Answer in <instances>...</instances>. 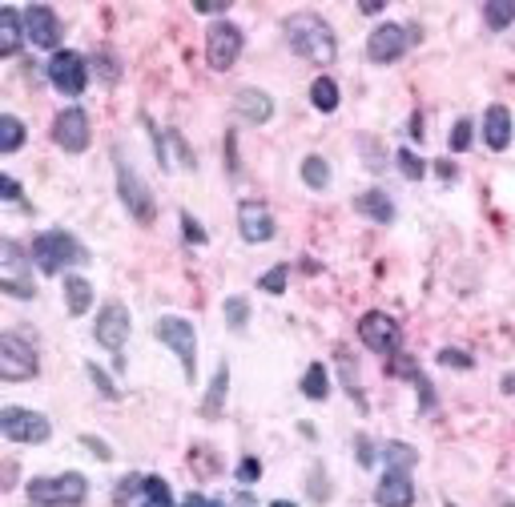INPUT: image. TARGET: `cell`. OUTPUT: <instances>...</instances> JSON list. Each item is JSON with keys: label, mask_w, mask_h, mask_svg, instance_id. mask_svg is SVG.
Masks as SVG:
<instances>
[{"label": "cell", "mask_w": 515, "mask_h": 507, "mask_svg": "<svg viewBox=\"0 0 515 507\" xmlns=\"http://www.w3.org/2000/svg\"><path fill=\"white\" fill-rule=\"evenodd\" d=\"M286 41L302 61L311 65H331L334 53H339V41H334V28L322 21L318 13H294L286 16Z\"/></svg>", "instance_id": "cell-1"}, {"label": "cell", "mask_w": 515, "mask_h": 507, "mask_svg": "<svg viewBox=\"0 0 515 507\" xmlns=\"http://www.w3.org/2000/svg\"><path fill=\"white\" fill-rule=\"evenodd\" d=\"M33 262L41 266V274H61V270L89 262V254L69 230H45L33 238Z\"/></svg>", "instance_id": "cell-2"}, {"label": "cell", "mask_w": 515, "mask_h": 507, "mask_svg": "<svg viewBox=\"0 0 515 507\" xmlns=\"http://www.w3.org/2000/svg\"><path fill=\"white\" fill-rule=\"evenodd\" d=\"M85 495H89V483H85V475H77V472H64L53 479H33L29 483V500L36 507H81Z\"/></svg>", "instance_id": "cell-3"}, {"label": "cell", "mask_w": 515, "mask_h": 507, "mask_svg": "<svg viewBox=\"0 0 515 507\" xmlns=\"http://www.w3.org/2000/svg\"><path fill=\"white\" fill-rule=\"evenodd\" d=\"M117 190H121V202H125V210L134 214L142 225H149L157 218V205H154V194H149V185L142 182V174H137L134 165L125 162V157L117 154Z\"/></svg>", "instance_id": "cell-4"}, {"label": "cell", "mask_w": 515, "mask_h": 507, "mask_svg": "<svg viewBox=\"0 0 515 507\" xmlns=\"http://www.w3.org/2000/svg\"><path fill=\"white\" fill-rule=\"evenodd\" d=\"M157 338L182 359L185 379L193 383V371H198V334H193V323H185L177 314H165V318H157Z\"/></svg>", "instance_id": "cell-5"}, {"label": "cell", "mask_w": 515, "mask_h": 507, "mask_svg": "<svg viewBox=\"0 0 515 507\" xmlns=\"http://www.w3.org/2000/svg\"><path fill=\"white\" fill-rule=\"evenodd\" d=\"M242 28L230 25V21H213L205 28V61H210L213 73H226L233 61L242 56Z\"/></svg>", "instance_id": "cell-6"}, {"label": "cell", "mask_w": 515, "mask_h": 507, "mask_svg": "<svg viewBox=\"0 0 515 507\" xmlns=\"http://www.w3.org/2000/svg\"><path fill=\"white\" fill-rule=\"evenodd\" d=\"M36 371H41V363H36V346L29 338H21V334L0 338V374H5L8 383H25V379H33Z\"/></svg>", "instance_id": "cell-7"}, {"label": "cell", "mask_w": 515, "mask_h": 507, "mask_svg": "<svg viewBox=\"0 0 515 507\" xmlns=\"http://www.w3.org/2000/svg\"><path fill=\"white\" fill-rule=\"evenodd\" d=\"M49 81H53V89H57V93H64V97H81V93H85V84H89V65H85V56L73 53V49L53 53V61H49Z\"/></svg>", "instance_id": "cell-8"}, {"label": "cell", "mask_w": 515, "mask_h": 507, "mask_svg": "<svg viewBox=\"0 0 515 507\" xmlns=\"http://www.w3.org/2000/svg\"><path fill=\"white\" fill-rule=\"evenodd\" d=\"M359 338H362V346H371L374 354H399L402 331H399V323L391 314H382V310H367V314L359 318Z\"/></svg>", "instance_id": "cell-9"}, {"label": "cell", "mask_w": 515, "mask_h": 507, "mask_svg": "<svg viewBox=\"0 0 515 507\" xmlns=\"http://www.w3.org/2000/svg\"><path fill=\"white\" fill-rule=\"evenodd\" d=\"M411 41H415V28H402V25H379V28H371V36H367V56L374 65H391V61H399L402 53L411 49Z\"/></svg>", "instance_id": "cell-10"}, {"label": "cell", "mask_w": 515, "mask_h": 507, "mask_svg": "<svg viewBox=\"0 0 515 507\" xmlns=\"http://www.w3.org/2000/svg\"><path fill=\"white\" fill-rule=\"evenodd\" d=\"M0 427H5V439H13V443H45L53 435L49 419L36 415V411H25V407H5Z\"/></svg>", "instance_id": "cell-11"}, {"label": "cell", "mask_w": 515, "mask_h": 507, "mask_svg": "<svg viewBox=\"0 0 515 507\" xmlns=\"http://www.w3.org/2000/svg\"><path fill=\"white\" fill-rule=\"evenodd\" d=\"M53 141L64 149V154H85L89 149V117L85 109L69 105L57 113V121H53Z\"/></svg>", "instance_id": "cell-12"}, {"label": "cell", "mask_w": 515, "mask_h": 507, "mask_svg": "<svg viewBox=\"0 0 515 507\" xmlns=\"http://www.w3.org/2000/svg\"><path fill=\"white\" fill-rule=\"evenodd\" d=\"M93 334H97V343L105 346V351H114L121 359V346H125V338H129V310L121 303H105L101 306L97 326H93Z\"/></svg>", "instance_id": "cell-13"}, {"label": "cell", "mask_w": 515, "mask_h": 507, "mask_svg": "<svg viewBox=\"0 0 515 507\" xmlns=\"http://www.w3.org/2000/svg\"><path fill=\"white\" fill-rule=\"evenodd\" d=\"M25 36L36 49H57L61 45V21L49 5H29L25 8Z\"/></svg>", "instance_id": "cell-14"}, {"label": "cell", "mask_w": 515, "mask_h": 507, "mask_svg": "<svg viewBox=\"0 0 515 507\" xmlns=\"http://www.w3.org/2000/svg\"><path fill=\"white\" fill-rule=\"evenodd\" d=\"M238 230L250 246H262V242L274 238V214L262 202H242L238 205Z\"/></svg>", "instance_id": "cell-15"}, {"label": "cell", "mask_w": 515, "mask_h": 507, "mask_svg": "<svg viewBox=\"0 0 515 507\" xmlns=\"http://www.w3.org/2000/svg\"><path fill=\"white\" fill-rule=\"evenodd\" d=\"M5 290L13 298H33V282H29V262L16 242H5Z\"/></svg>", "instance_id": "cell-16"}, {"label": "cell", "mask_w": 515, "mask_h": 507, "mask_svg": "<svg viewBox=\"0 0 515 507\" xmlns=\"http://www.w3.org/2000/svg\"><path fill=\"white\" fill-rule=\"evenodd\" d=\"M374 503L379 507H415V483L402 472H387L374 487Z\"/></svg>", "instance_id": "cell-17"}, {"label": "cell", "mask_w": 515, "mask_h": 507, "mask_svg": "<svg viewBox=\"0 0 515 507\" xmlns=\"http://www.w3.org/2000/svg\"><path fill=\"white\" fill-rule=\"evenodd\" d=\"M483 141H487V149H508L511 145V113L508 105H487L483 113Z\"/></svg>", "instance_id": "cell-18"}, {"label": "cell", "mask_w": 515, "mask_h": 507, "mask_svg": "<svg viewBox=\"0 0 515 507\" xmlns=\"http://www.w3.org/2000/svg\"><path fill=\"white\" fill-rule=\"evenodd\" d=\"M233 109H238L250 125H266V121L274 117V101H270V93H262V89H242L238 97H233Z\"/></svg>", "instance_id": "cell-19"}, {"label": "cell", "mask_w": 515, "mask_h": 507, "mask_svg": "<svg viewBox=\"0 0 515 507\" xmlns=\"http://www.w3.org/2000/svg\"><path fill=\"white\" fill-rule=\"evenodd\" d=\"M354 210L367 214V218L379 222V225H391V222H395V202H391V194H382V190L359 194V197H354Z\"/></svg>", "instance_id": "cell-20"}, {"label": "cell", "mask_w": 515, "mask_h": 507, "mask_svg": "<svg viewBox=\"0 0 515 507\" xmlns=\"http://www.w3.org/2000/svg\"><path fill=\"white\" fill-rule=\"evenodd\" d=\"M21 41H25V13H16V8H0V53L5 56L21 53Z\"/></svg>", "instance_id": "cell-21"}, {"label": "cell", "mask_w": 515, "mask_h": 507, "mask_svg": "<svg viewBox=\"0 0 515 507\" xmlns=\"http://www.w3.org/2000/svg\"><path fill=\"white\" fill-rule=\"evenodd\" d=\"M89 306H93V286H89V278L69 274V278H64V310H69L73 318H81Z\"/></svg>", "instance_id": "cell-22"}, {"label": "cell", "mask_w": 515, "mask_h": 507, "mask_svg": "<svg viewBox=\"0 0 515 507\" xmlns=\"http://www.w3.org/2000/svg\"><path fill=\"white\" fill-rule=\"evenodd\" d=\"M382 463H387V472H402L407 475L411 467L419 463V451L411 443H399V439H391L387 447H382Z\"/></svg>", "instance_id": "cell-23"}, {"label": "cell", "mask_w": 515, "mask_h": 507, "mask_svg": "<svg viewBox=\"0 0 515 507\" xmlns=\"http://www.w3.org/2000/svg\"><path fill=\"white\" fill-rule=\"evenodd\" d=\"M226 387H230V366L222 363V366H218V374H213V383H210V394H205V403H202V415H205V419H218V415H222V403H226Z\"/></svg>", "instance_id": "cell-24"}, {"label": "cell", "mask_w": 515, "mask_h": 507, "mask_svg": "<svg viewBox=\"0 0 515 507\" xmlns=\"http://www.w3.org/2000/svg\"><path fill=\"white\" fill-rule=\"evenodd\" d=\"M302 394H306V399H314V403H322L326 394H331V374H326L322 363H311V366H306V374H302Z\"/></svg>", "instance_id": "cell-25"}, {"label": "cell", "mask_w": 515, "mask_h": 507, "mask_svg": "<svg viewBox=\"0 0 515 507\" xmlns=\"http://www.w3.org/2000/svg\"><path fill=\"white\" fill-rule=\"evenodd\" d=\"M311 105L318 113H334V109H339V81H334V77H318L311 84Z\"/></svg>", "instance_id": "cell-26"}, {"label": "cell", "mask_w": 515, "mask_h": 507, "mask_svg": "<svg viewBox=\"0 0 515 507\" xmlns=\"http://www.w3.org/2000/svg\"><path fill=\"white\" fill-rule=\"evenodd\" d=\"M142 492H145L142 507H173V492H170V483H165L162 475H145Z\"/></svg>", "instance_id": "cell-27"}, {"label": "cell", "mask_w": 515, "mask_h": 507, "mask_svg": "<svg viewBox=\"0 0 515 507\" xmlns=\"http://www.w3.org/2000/svg\"><path fill=\"white\" fill-rule=\"evenodd\" d=\"M302 182L311 185V190H326L331 185V165H326V157H318V154H311L302 162Z\"/></svg>", "instance_id": "cell-28"}, {"label": "cell", "mask_w": 515, "mask_h": 507, "mask_svg": "<svg viewBox=\"0 0 515 507\" xmlns=\"http://www.w3.org/2000/svg\"><path fill=\"white\" fill-rule=\"evenodd\" d=\"M21 145H25V125L13 113H5V117H0V149H5V154H16Z\"/></svg>", "instance_id": "cell-29"}, {"label": "cell", "mask_w": 515, "mask_h": 507, "mask_svg": "<svg viewBox=\"0 0 515 507\" xmlns=\"http://www.w3.org/2000/svg\"><path fill=\"white\" fill-rule=\"evenodd\" d=\"M483 16H487V25L491 28H508L515 21V0H487Z\"/></svg>", "instance_id": "cell-30"}, {"label": "cell", "mask_w": 515, "mask_h": 507, "mask_svg": "<svg viewBox=\"0 0 515 507\" xmlns=\"http://www.w3.org/2000/svg\"><path fill=\"white\" fill-rule=\"evenodd\" d=\"M339 371H342V387L351 399H359L362 403V387H359V374H354V363H351V354L339 351Z\"/></svg>", "instance_id": "cell-31"}, {"label": "cell", "mask_w": 515, "mask_h": 507, "mask_svg": "<svg viewBox=\"0 0 515 507\" xmlns=\"http://www.w3.org/2000/svg\"><path fill=\"white\" fill-rule=\"evenodd\" d=\"M93 69H97V77H105V81H117L121 77V65H117V56L109 53V49L93 53Z\"/></svg>", "instance_id": "cell-32"}, {"label": "cell", "mask_w": 515, "mask_h": 507, "mask_svg": "<svg viewBox=\"0 0 515 507\" xmlns=\"http://www.w3.org/2000/svg\"><path fill=\"white\" fill-rule=\"evenodd\" d=\"M226 323L233 326V331H246V323H250V303L246 298H226Z\"/></svg>", "instance_id": "cell-33"}, {"label": "cell", "mask_w": 515, "mask_h": 507, "mask_svg": "<svg viewBox=\"0 0 515 507\" xmlns=\"http://www.w3.org/2000/svg\"><path fill=\"white\" fill-rule=\"evenodd\" d=\"M395 162H399V169H402V177H411V182H419V177L427 174V162H419V157L411 154V149H399Z\"/></svg>", "instance_id": "cell-34"}, {"label": "cell", "mask_w": 515, "mask_h": 507, "mask_svg": "<svg viewBox=\"0 0 515 507\" xmlns=\"http://www.w3.org/2000/svg\"><path fill=\"white\" fill-rule=\"evenodd\" d=\"M286 274H290V266H274V270H266V274H262L258 286L266 290V294H282V290H286Z\"/></svg>", "instance_id": "cell-35"}, {"label": "cell", "mask_w": 515, "mask_h": 507, "mask_svg": "<svg viewBox=\"0 0 515 507\" xmlns=\"http://www.w3.org/2000/svg\"><path fill=\"white\" fill-rule=\"evenodd\" d=\"M447 145H451V154H463L467 145H471V121H455L451 137H447Z\"/></svg>", "instance_id": "cell-36"}, {"label": "cell", "mask_w": 515, "mask_h": 507, "mask_svg": "<svg viewBox=\"0 0 515 507\" xmlns=\"http://www.w3.org/2000/svg\"><path fill=\"white\" fill-rule=\"evenodd\" d=\"M85 371H89V379H93V383H97V391H101V394H105V399H117V387H114V379H109V374H105V371H101V366H97V363H89V366H85Z\"/></svg>", "instance_id": "cell-37"}, {"label": "cell", "mask_w": 515, "mask_h": 507, "mask_svg": "<svg viewBox=\"0 0 515 507\" xmlns=\"http://www.w3.org/2000/svg\"><path fill=\"white\" fill-rule=\"evenodd\" d=\"M439 363L443 366H459V371H471V354L467 351H455V346H447V351H439Z\"/></svg>", "instance_id": "cell-38"}, {"label": "cell", "mask_w": 515, "mask_h": 507, "mask_svg": "<svg viewBox=\"0 0 515 507\" xmlns=\"http://www.w3.org/2000/svg\"><path fill=\"white\" fill-rule=\"evenodd\" d=\"M182 225H185V242L190 246H205V230L193 222V214H182Z\"/></svg>", "instance_id": "cell-39"}, {"label": "cell", "mask_w": 515, "mask_h": 507, "mask_svg": "<svg viewBox=\"0 0 515 507\" xmlns=\"http://www.w3.org/2000/svg\"><path fill=\"white\" fill-rule=\"evenodd\" d=\"M81 443H85V447H89L97 459H114V451H109L105 439H97V435H81Z\"/></svg>", "instance_id": "cell-40"}, {"label": "cell", "mask_w": 515, "mask_h": 507, "mask_svg": "<svg viewBox=\"0 0 515 507\" xmlns=\"http://www.w3.org/2000/svg\"><path fill=\"white\" fill-rule=\"evenodd\" d=\"M258 475H262V463H258V459H242V463H238V479H242V483H254Z\"/></svg>", "instance_id": "cell-41"}, {"label": "cell", "mask_w": 515, "mask_h": 507, "mask_svg": "<svg viewBox=\"0 0 515 507\" xmlns=\"http://www.w3.org/2000/svg\"><path fill=\"white\" fill-rule=\"evenodd\" d=\"M311 495L318 503H326V495H331V487H322V467H314L311 472Z\"/></svg>", "instance_id": "cell-42"}, {"label": "cell", "mask_w": 515, "mask_h": 507, "mask_svg": "<svg viewBox=\"0 0 515 507\" xmlns=\"http://www.w3.org/2000/svg\"><path fill=\"white\" fill-rule=\"evenodd\" d=\"M354 455H359V467H371L374 463V451H371V439L359 435V443H354Z\"/></svg>", "instance_id": "cell-43"}, {"label": "cell", "mask_w": 515, "mask_h": 507, "mask_svg": "<svg viewBox=\"0 0 515 507\" xmlns=\"http://www.w3.org/2000/svg\"><path fill=\"white\" fill-rule=\"evenodd\" d=\"M0 194H5L8 202H21V185H16L13 177H5V182H0ZM21 205H25V202H21Z\"/></svg>", "instance_id": "cell-44"}, {"label": "cell", "mask_w": 515, "mask_h": 507, "mask_svg": "<svg viewBox=\"0 0 515 507\" xmlns=\"http://www.w3.org/2000/svg\"><path fill=\"white\" fill-rule=\"evenodd\" d=\"M193 8H198V13H222L226 5H218V0H193Z\"/></svg>", "instance_id": "cell-45"}, {"label": "cell", "mask_w": 515, "mask_h": 507, "mask_svg": "<svg viewBox=\"0 0 515 507\" xmlns=\"http://www.w3.org/2000/svg\"><path fill=\"white\" fill-rule=\"evenodd\" d=\"M182 507H213V503L205 500V495H198V492H193V495H185V500H182Z\"/></svg>", "instance_id": "cell-46"}, {"label": "cell", "mask_w": 515, "mask_h": 507, "mask_svg": "<svg viewBox=\"0 0 515 507\" xmlns=\"http://www.w3.org/2000/svg\"><path fill=\"white\" fill-rule=\"evenodd\" d=\"M503 391L515 394V374H508V379H503Z\"/></svg>", "instance_id": "cell-47"}, {"label": "cell", "mask_w": 515, "mask_h": 507, "mask_svg": "<svg viewBox=\"0 0 515 507\" xmlns=\"http://www.w3.org/2000/svg\"><path fill=\"white\" fill-rule=\"evenodd\" d=\"M270 507H298V503H290V500H274V503H270Z\"/></svg>", "instance_id": "cell-48"}, {"label": "cell", "mask_w": 515, "mask_h": 507, "mask_svg": "<svg viewBox=\"0 0 515 507\" xmlns=\"http://www.w3.org/2000/svg\"><path fill=\"white\" fill-rule=\"evenodd\" d=\"M447 507H455V503H447Z\"/></svg>", "instance_id": "cell-49"}]
</instances>
